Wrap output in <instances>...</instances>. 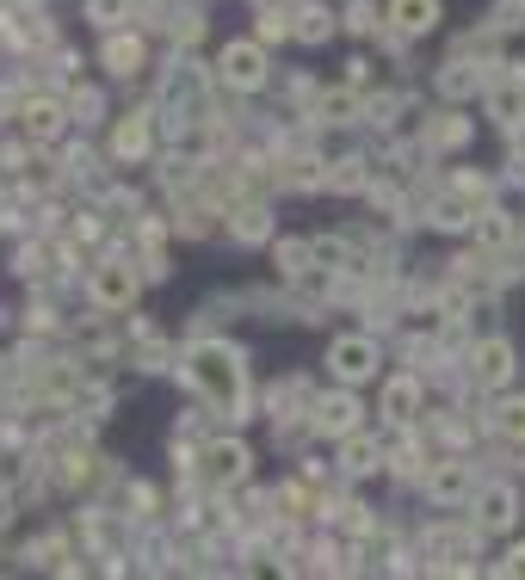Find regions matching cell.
Masks as SVG:
<instances>
[{
    "mask_svg": "<svg viewBox=\"0 0 525 580\" xmlns=\"http://www.w3.org/2000/svg\"><path fill=\"white\" fill-rule=\"evenodd\" d=\"M192 365H198V383H204L210 395H217L223 408H235V402H241V371H235V358H229V352H198Z\"/></svg>",
    "mask_w": 525,
    "mask_h": 580,
    "instance_id": "obj_1",
    "label": "cell"
},
{
    "mask_svg": "<svg viewBox=\"0 0 525 580\" xmlns=\"http://www.w3.org/2000/svg\"><path fill=\"white\" fill-rule=\"evenodd\" d=\"M371 365H377V352H371V340H340V346H334V371H340L346 383H359V377H371Z\"/></svg>",
    "mask_w": 525,
    "mask_h": 580,
    "instance_id": "obj_2",
    "label": "cell"
},
{
    "mask_svg": "<svg viewBox=\"0 0 525 580\" xmlns=\"http://www.w3.org/2000/svg\"><path fill=\"white\" fill-rule=\"evenodd\" d=\"M223 68H229V81H235V87H260V75H266V62H260L254 44H235V50L223 56Z\"/></svg>",
    "mask_w": 525,
    "mask_h": 580,
    "instance_id": "obj_3",
    "label": "cell"
},
{
    "mask_svg": "<svg viewBox=\"0 0 525 580\" xmlns=\"http://www.w3.org/2000/svg\"><path fill=\"white\" fill-rule=\"evenodd\" d=\"M476 519H482V531H507L519 513H513V494L507 488H488L482 494V506H476Z\"/></svg>",
    "mask_w": 525,
    "mask_h": 580,
    "instance_id": "obj_4",
    "label": "cell"
},
{
    "mask_svg": "<svg viewBox=\"0 0 525 580\" xmlns=\"http://www.w3.org/2000/svg\"><path fill=\"white\" fill-rule=\"evenodd\" d=\"M476 371H482V383H507V371H513V346H507V340H488V346L476 352Z\"/></svg>",
    "mask_w": 525,
    "mask_h": 580,
    "instance_id": "obj_5",
    "label": "cell"
},
{
    "mask_svg": "<svg viewBox=\"0 0 525 580\" xmlns=\"http://www.w3.org/2000/svg\"><path fill=\"white\" fill-rule=\"evenodd\" d=\"M402 31H427L439 19V0H396V13H390Z\"/></svg>",
    "mask_w": 525,
    "mask_h": 580,
    "instance_id": "obj_6",
    "label": "cell"
},
{
    "mask_svg": "<svg viewBox=\"0 0 525 580\" xmlns=\"http://www.w3.org/2000/svg\"><path fill=\"white\" fill-rule=\"evenodd\" d=\"M204 463H210V476H217V482H235V476H241V463H248V451H241V445H217Z\"/></svg>",
    "mask_w": 525,
    "mask_h": 580,
    "instance_id": "obj_7",
    "label": "cell"
},
{
    "mask_svg": "<svg viewBox=\"0 0 525 580\" xmlns=\"http://www.w3.org/2000/svg\"><path fill=\"white\" fill-rule=\"evenodd\" d=\"M93 290H99L105 303H130V290H136V284H130V272H118V266H112V272H99V284H93Z\"/></svg>",
    "mask_w": 525,
    "mask_h": 580,
    "instance_id": "obj_8",
    "label": "cell"
},
{
    "mask_svg": "<svg viewBox=\"0 0 525 580\" xmlns=\"http://www.w3.org/2000/svg\"><path fill=\"white\" fill-rule=\"evenodd\" d=\"M322 426L346 432V426H353V402H346V395H328V402H322Z\"/></svg>",
    "mask_w": 525,
    "mask_h": 580,
    "instance_id": "obj_9",
    "label": "cell"
},
{
    "mask_svg": "<svg viewBox=\"0 0 525 580\" xmlns=\"http://www.w3.org/2000/svg\"><path fill=\"white\" fill-rule=\"evenodd\" d=\"M414 402H420V389H414V383H390V414H396V420H408Z\"/></svg>",
    "mask_w": 525,
    "mask_h": 580,
    "instance_id": "obj_10",
    "label": "cell"
},
{
    "mask_svg": "<svg viewBox=\"0 0 525 580\" xmlns=\"http://www.w3.org/2000/svg\"><path fill=\"white\" fill-rule=\"evenodd\" d=\"M433 488L451 500V494H464V469H439V476H433Z\"/></svg>",
    "mask_w": 525,
    "mask_h": 580,
    "instance_id": "obj_11",
    "label": "cell"
},
{
    "mask_svg": "<svg viewBox=\"0 0 525 580\" xmlns=\"http://www.w3.org/2000/svg\"><path fill=\"white\" fill-rule=\"evenodd\" d=\"M31 130L50 136V130H56V105H31Z\"/></svg>",
    "mask_w": 525,
    "mask_h": 580,
    "instance_id": "obj_12",
    "label": "cell"
},
{
    "mask_svg": "<svg viewBox=\"0 0 525 580\" xmlns=\"http://www.w3.org/2000/svg\"><path fill=\"white\" fill-rule=\"evenodd\" d=\"M501 426L513 432V439H519V432H525V402H513V408H501Z\"/></svg>",
    "mask_w": 525,
    "mask_h": 580,
    "instance_id": "obj_13",
    "label": "cell"
},
{
    "mask_svg": "<svg viewBox=\"0 0 525 580\" xmlns=\"http://www.w3.org/2000/svg\"><path fill=\"white\" fill-rule=\"evenodd\" d=\"M507 568H513V574H525V550H519V556H513V562H507Z\"/></svg>",
    "mask_w": 525,
    "mask_h": 580,
    "instance_id": "obj_14",
    "label": "cell"
}]
</instances>
